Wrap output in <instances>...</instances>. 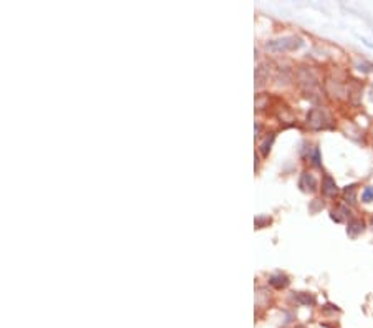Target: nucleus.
<instances>
[{
	"mask_svg": "<svg viewBox=\"0 0 373 328\" xmlns=\"http://www.w3.org/2000/svg\"><path fill=\"white\" fill-rule=\"evenodd\" d=\"M301 47L302 40L299 37H284L267 43V50H272V52H289V50H297Z\"/></svg>",
	"mask_w": 373,
	"mask_h": 328,
	"instance_id": "obj_1",
	"label": "nucleus"
},
{
	"mask_svg": "<svg viewBox=\"0 0 373 328\" xmlns=\"http://www.w3.org/2000/svg\"><path fill=\"white\" fill-rule=\"evenodd\" d=\"M325 121H329V118H327V115L322 110H312L307 116V123L310 124V128H314V129L327 128L329 123H325Z\"/></svg>",
	"mask_w": 373,
	"mask_h": 328,
	"instance_id": "obj_2",
	"label": "nucleus"
},
{
	"mask_svg": "<svg viewBox=\"0 0 373 328\" xmlns=\"http://www.w3.org/2000/svg\"><path fill=\"white\" fill-rule=\"evenodd\" d=\"M322 192H324L325 196H329V197H333L337 194V184L330 176L324 178V183H322Z\"/></svg>",
	"mask_w": 373,
	"mask_h": 328,
	"instance_id": "obj_3",
	"label": "nucleus"
},
{
	"mask_svg": "<svg viewBox=\"0 0 373 328\" xmlns=\"http://www.w3.org/2000/svg\"><path fill=\"white\" fill-rule=\"evenodd\" d=\"M301 186L304 189H305V186H309V191H315V189H317V181H315V178L310 173H304Z\"/></svg>",
	"mask_w": 373,
	"mask_h": 328,
	"instance_id": "obj_4",
	"label": "nucleus"
},
{
	"mask_svg": "<svg viewBox=\"0 0 373 328\" xmlns=\"http://www.w3.org/2000/svg\"><path fill=\"white\" fill-rule=\"evenodd\" d=\"M361 230H363V222H361V220H357V219L350 220V224H348V234L355 235V234L361 232Z\"/></svg>",
	"mask_w": 373,
	"mask_h": 328,
	"instance_id": "obj_5",
	"label": "nucleus"
},
{
	"mask_svg": "<svg viewBox=\"0 0 373 328\" xmlns=\"http://www.w3.org/2000/svg\"><path fill=\"white\" fill-rule=\"evenodd\" d=\"M270 284L277 288H280V287H285L287 284H289V280H287V277H284V275H274L272 279H270Z\"/></svg>",
	"mask_w": 373,
	"mask_h": 328,
	"instance_id": "obj_6",
	"label": "nucleus"
},
{
	"mask_svg": "<svg viewBox=\"0 0 373 328\" xmlns=\"http://www.w3.org/2000/svg\"><path fill=\"white\" fill-rule=\"evenodd\" d=\"M297 300L299 302H302V303H305V305H314L315 303V298L312 297V295H299L297 297Z\"/></svg>",
	"mask_w": 373,
	"mask_h": 328,
	"instance_id": "obj_7",
	"label": "nucleus"
},
{
	"mask_svg": "<svg viewBox=\"0 0 373 328\" xmlns=\"http://www.w3.org/2000/svg\"><path fill=\"white\" fill-rule=\"evenodd\" d=\"M373 199V189L371 188H366L363 191V194H361V201L363 202H370Z\"/></svg>",
	"mask_w": 373,
	"mask_h": 328,
	"instance_id": "obj_8",
	"label": "nucleus"
},
{
	"mask_svg": "<svg viewBox=\"0 0 373 328\" xmlns=\"http://www.w3.org/2000/svg\"><path fill=\"white\" fill-rule=\"evenodd\" d=\"M312 162L315 164V166H320V152H319V149H317V148L314 149V154H312Z\"/></svg>",
	"mask_w": 373,
	"mask_h": 328,
	"instance_id": "obj_9",
	"label": "nucleus"
},
{
	"mask_svg": "<svg viewBox=\"0 0 373 328\" xmlns=\"http://www.w3.org/2000/svg\"><path fill=\"white\" fill-rule=\"evenodd\" d=\"M301 328H302V326H301Z\"/></svg>",
	"mask_w": 373,
	"mask_h": 328,
	"instance_id": "obj_10",
	"label": "nucleus"
}]
</instances>
